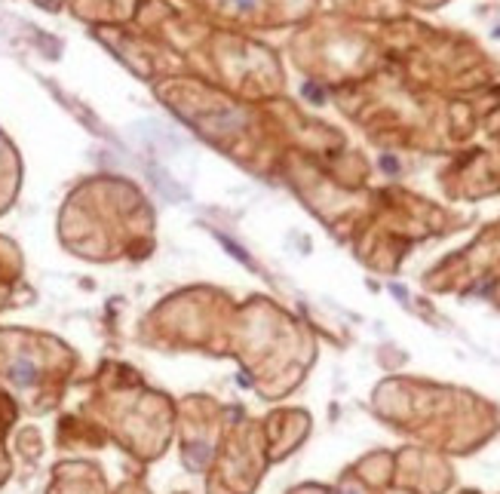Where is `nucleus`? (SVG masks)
<instances>
[{
  "instance_id": "f257e3e1",
  "label": "nucleus",
  "mask_w": 500,
  "mask_h": 494,
  "mask_svg": "<svg viewBox=\"0 0 500 494\" xmlns=\"http://www.w3.org/2000/svg\"><path fill=\"white\" fill-rule=\"evenodd\" d=\"M237 4H243V6H249V4H252V0H237Z\"/></svg>"
}]
</instances>
